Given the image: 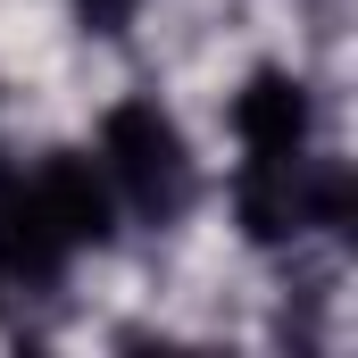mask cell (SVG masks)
I'll return each instance as SVG.
<instances>
[{"mask_svg":"<svg viewBox=\"0 0 358 358\" xmlns=\"http://www.w3.org/2000/svg\"><path fill=\"white\" fill-rule=\"evenodd\" d=\"M100 176L117 192L125 217L142 225H176L192 208V150H183V125L159 108V100H117L108 125H100Z\"/></svg>","mask_w":358,"mask_h":358,"instance_id":"6da1fadb","label":"cell"},{"mask_svg":"<svg viewBox=\"0 0 358 358\" xmlns=\"http://www.w3.org/2000/svg\"><path fill=\"white\" fill-rule=\"evenodd\" d=\"M67 259H76V250H67L59 225L42 217L34 176L0 159V283H8V292H50V283L67 275Z\"/></svg>","mask_w":358,"mask_h":358,"instance_id":"3957f363","label":"cell"},{"mask_svg":"<svg viewBox=\"0 0 358 358\" xmlns=\"http://www.w3.org/2000/svg\"><path fill=\"white\" fill-rule=\"evenodd\" d=\"M34 200H42V217L59 225V242L67 250H108L117 242V192L100 176V159L92 150H50L42 167H34Z\"/></svg>","mask_w":358,"mask_h":358,"instance_id":"7a4b0ae2","label":"cell"},{"mask_svg":"<svg viewBox=\"0 0 358 358\" xmlns=\"http://www.w3.org/2000/svg\"><path fill=\"white\" fill-rule=\"evenodd\" d=\"M234 134H242V159H300L308 150V84L283 67H259L234 92Z\"/></svg>","mask_w":358,"mask_h":358,"instance_id":"277c9868","label":"cell"},{"mask_svg":"<svg viewBox=\"0 0 358 358\" xmlns=\"http://www.w3.org/2000/svg\"><path fill=\"white\" fill-rule=\"evenodd\" d=\"M76 8H84V25H92V34H125L142 0H76Z\"/></svg>","mask_w":358,"mask_h":358,"instance_id":"5b68a950","label":"cell"}]
</instances>
